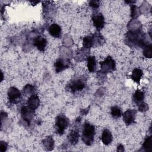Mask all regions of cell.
Segmentation results:
<instances>
[{
    "label": "cell",
    "mask_w": 152,
    "mask_h": 152,
    "mask_svg": "<svg viewBox=\"0 0 152 152\" xmlns=\"http://www.w3.org/2000/svg\"><path fill=\"white\" fill-rule=\"evenodd\" d=\"M125 41L131 47L137 46L142 48L151 43H147L145 39V35L139 30L129 31L126 33Z\"/></svg>",
    "instance_id": "cell-1"
},
{
    "label": "cell",
    "mask_w": 152,
    "mask_h": 152,
    "mask_svg": "<svg viewBox=\"0 0 152 152\" xmlns=\"http://www.w3.org/2000/svg\"><path fill=\"white\" fill-rule=\"evenodd\" d=\"M95 134V127L90 123L85 122L83 125L81 136L83 142L87 145H91L94 141Z\"/></svg>",
    "instance_id": "cell-2"
},
{
    "label": "cell",
    "mask_w": 152,
    "mask_h": 152,
    "mask_svg": "<svg viewBox=\"0 0 152 152\" xmlns=\"http://www.w3.org/2000/svg\"><path fill=\"white\" fill-rule=\"evenodd\" d=\"M87 79L84 76L77 77L72 79L67 85V87L72 93L84 90L86 86Z\"/></svg>",
    "instance_id": "cell-3"
},
{
    "label": "cell",
    "mask_w": 152,
    "mask_h": 152,
    "mask_svg": "<svg viewBox=\"0 0 152 152\" xmlns=\"http://www.w3.org/2000/svg\"><path fill=\"white\" fill-rule=\"evenodd\" d=\"M104 43V39L99 33L84 37L83 40V46L84 49H90L93 46L100 45Z\"/></svg>",
    "instance_id": "cell-4"
},
{
    "label": "cell",
    "mask_w": 152,
    "mask_h": 152,
    "mask_svg": "<svg viewBox=\"0 0 152 152\" xmlns=\"http://www.w3.org/2000/svg\"><path fill=\"white\" fill-rule=\"evenodd\" d=\"M69 124V119L64 114H60L55 119V131L56 134L61 135L65 132Z\"/></svg>",
    "instance_id": "cell-5"
},
{
    "label": "cell",
    "mask_w": 152,
    "mask_h": 152,
    "mask_svg": "<svg viewBox=\"0 0 152 152\" xmlns=\"http://www.w3.org/2000/svg\"><path fill=\"white\" fill-rule=\"evenodd\" d=\"M100 65V72L103 74H107L114 71L116 69V64L113 58L108 56L104 61L99 62Z\"/></svg>",
    "instance_id": "cell-6"
},
{
    "label": "cell",
    "mask_w": 152,
    "mask_h": 152,
    "mask_svg": "<svg viewBox=\"0 0 152 152\" xmlns=\"http://www.w3.org/2000/svg\"><path fill=\"white\" fill-rule=\"evenodd\" d=\"M7 95L9 102L12 104H17L21 100V93L20 90L15 87L9 88Z\"/></svg>",
    "instance_id": "cell-7"
},
{
    "label": "cell",
    "mask_w": 152,
    "mask_h": 152,
    "mask_svg": "<svg viewBox=\"0 0 152 152\" xmlns=\"http://www.w3.org/2000/svg\"><path fill=\"white\" fill-rule=\"evenodd\" d=\"M21 115L23 122L29 126L34 116V110L28 106H23L21 109Z\"/></svg>",
    "instance_id": "cell-8"
},
{
    "label": "cell",
    "mask_w": 152,
    "mask_h": 152,
    "mask_svg": "<svg viewBox=\"0 0 152 152\" xmlns=\"http://www.w3.org/2000/svg\"><path fill=\"white\" fill-rule=\"evenodd\" d=\"M91 20L94 27L97 30H100L104 26V18L102 13L96 12L93 14Z\"/></svg>",
    "instance_id": "cell-9"
},
{
    "label": "cell",
    "mask_w": 152,
    "mask_h": 152,
    "mask_svg": "<svg viewBox=\"0 0 152 152\" xmlns=\"http://www.w3.org/2000/svg\"><path fill=\"white\" fill-rule=\"evenodd\" d=\"M136 111L133 109H128L123 114V121L126 125H130L135 121Z\"/></svg>",
    "instance_id": "cell-10"
},
{
    "label": "cell",
    "mask_w": 152,
    "mask_h": 152,
    "mask_svg": "<svg viewBox=\"0 0 152 152\" xmlns=\"http://www.w3.org/2000/svg\"><path fill=\"white\" fill-rule=\"evenodd\" d=\"M69 61L68 59H64L62 58H58L56 60L54 66L55 68V71L57 73H59L67 68L69 67Z\"/></svg>",
    "instance_id": "cell-11"
},
{
    "label": "cell",
    "mask_w": 152,
    "mask_h": 152,
    "mask_svg": "<svg viewBox=\"0 0 152 152\" xmlns=\"http://www.w3.org/2000/svg\"><path fill=\"white\" fill-rule=\"evenodd\" d=\"M33 45L39 51L43 52L47 46V40L45 37L37 36L33 40Z\"/></svg>",
    "instance_id": "cell-12"
},
{
    "label": "cell",
    "mask_w": 152,
    "mask_h": 152,
    "mask_svg": "<svg viewBox=\"0 0 152 152\" xmlns=\"http://www.w3.org/2000/svg\"><path fill=\"white\" fill-rule=\"evenodd\" d=\"M40 104V100L37 94H33L29 97L27 100V106L33 110L36 109Z\"/></svg>",
    "instance_id": "cell-13"
},
{
    "label": "cell",
    "mask_w": 152,
    "mask_h": 152,
    "mask_svg": "<svg viewBox=\"0 0 152 152\" xmlns=\"http://www.w3.org/2000/svg\"><path fill=\"white\" fill-rule=\"evenodd\" d=\"M49 33L52 36L59 38L61 34V28L56 23L52 24L49 27Z\"/></svg>",
    "instance_id": "cell-14"
},
{
    "label": "cell",
    "mask_w": 152,
    "mask_h": 152,
    "mask_svg": "<svg viewBox=\"0 0 152 152\" xmlns=\"http://www.w3.org/2000/svg\"><path fill=\"white\" fill-rule=\"evenodd\" d=\"M101 139H102V142L104 145H107L110 144L113 140V137L110 131L107 129H104L102 134Z\"/></svg>",
    "instance_id": "cell-15"
},
{
    "label": "cell",
    "mask_w": 152,
    "mask_h": 152,
    "mask_svg": "<svg viewBox=\"0 0 152 152\" xmlns=\"http://www.w3.org/2000/svg\"><path fill=\"white\" fill-rule=\"evenodd\" d=\"M79 137L80 134L78 131L77 129H72L68 135V140L72 145H75L78 141Z\"/></svg>",
    "instance_id": "cell-16"
},
{
    "label": "cell",
    "mask_w": 152,
    "mask_h": 152,
    "mask_svg": "<svg viewBox=\"0 0 152 152\" xmlns=\"http://www.w3.org/2000/svg\"><path fill=\"white\" fill-rule=\"evenodd\" d=\"M87 68L90 72H94L96 69V60L94 56L87 57Z\"/></svg>",
    "instance_id": "cell-17"
},
{
    "label": "cell",
    "mask_w": 152,
    "mask_h": 152,
    "mask_svg": "<svg viewBox=\"0 0 152 152\" xmlns=\"http://www.w3.org/2000/svg\"><path fill=\"white\" fill-rule=\"evenodd\" d=\"M142 74H143V73H142V71L141 69H140L139 68H135L132 71V75H131V78L134 82H135L139 84L140 83L141 78L142 76Z\"/></svg>",
    "instance_id": "cell-18"
},
{
    "label": "cell",
    "mask_w": 152,
    "mask_h": 152,
    "mask_svg": "<svg viewBox=\"0 0 152 152\" xmlns=\"http://www.w3.org/2000/svg\"><path fill=\"white\" fill-rule=\"evenodd\" d=\"M144 99V93L140 90H137L133 95V100L137 103H140L142 102Z\"/></svg>",
    "instance_id": "cell-19"
},
{
    "label": "cell",
    "mask_w": 152,
    "mask_h": 152,
    "mask_svg": "<svg viewBox=\"0 0 152 152\" xmlns=\"http://www.w3.org/2000/svg\"><path fill=\"white\" fill-rule=\"evenodd\" d=\"M142 147L146 151H151L152 148V137L148 136L144 140Z\"/></svg>",
    "instance_id": "cell-20"
},
{
    "label": "cell",
    "mask_w": 152,
    "mask_h": 152,
    "mask_svg": "<svg viewBox=\"0 0 152 152\" xmlns=\"http://www.w3.org/2000/svg\"><path fill=\"white\" fill-rule=\"evenodd\" d=\"M43 144L47 150H51L53 148L54 141L52 137H48L43 141Z\"/></svg>",
    "instance_id": "cell-21"
},
{
    "label": "cell",
    "mask_w": 152,
    "mask_h": 152,
    "mask_svg": "<svg viewBox=\"0 0 152 152\" xmlns=\"http://www.w3.org/2000/svg\"><path fill=\"white\" fill-rule=\"evenodd\" d=\"M34 91H35L34 87L30 84L26 85L23 88V92L25 94V96H30L34 94Z\"/></svg>",
    "instance_id": "cell-22"
},
{
    "label": "cell",
    "mask_w": 152,
    "mask_h": 152,
    "mask_svg": "<svg viewBox=\"0 0 152 152\" xmlns=\"http://www.w3.org/2000/svg\"><path fill=\"white\" fill-rule=\"evenodd\" d=\"M110 113L113 118H118L122 115L121 109L118 106H112L110 109Z\"/></svg>",
    "instance_id": "cell-23"
},
{
    "label": "cell",
    "mask_w": 152,
    "mask_h": 152,
    "mask_svg": "<svg viewBox=\"0 0 152 152\" xmlns=\"http://www.w3.org/2000/svg\"><path fill=\"white\" fill-rule=\"evenodd\" d=\"M151 52H152V46L151 43L145 46L144 48H143V55L145 57L151 58Z\"/></svg>",
    "instance_id": "cell-24"
},
{
    "label": "cell",
    "mask_w": 152,
    "mask_h": 152,
    "mask_svg": "<svg viewBox=\"0 0 152 152\" xmlns=\"http://www.w3.org/2000/svg\"><path fill=\"white\" fill-rule=\"evenodd\" d=\"M139 10H138V8L133 5L131 6V16L133 18H137L138 16Z\"/></svg>",
    "instance_id": "cell-25"
},
{
    "label": "cell",
    "mask_w": 152,
    "mask_h": 152,
    "mask_svg": "<svg viewBox=\"0 0 152 152\" xmlns=\"http://www.w3.org/2000/svg\"><path fill=\"white\" fill-rule=\"evenodd\" d=\"M148 110V106L147 103H144V102H141L139 104V106H138V110L139 111L144 112H145Z\"/></svg>",
    "instance_id": "cell-26"
},
{
    "label": "cell",
    "mask_w": 152,
    "mask_h": 152,
    "mask_svg": "<svg viewBox=\"0 0 152 152\" xmlns=\"http://www.w3.org/2000/svg\"><path fill=\"white\" fill-rule=\"evenodd\" d=\"M100 5V1H96V0H93V1H89V5L93 8V9H97L99 8Z\"/></svg>",
    "instance_id": "cell-27"
},
{
    "label": "cell",
    "mask_w": 152,
    "mask_h": 152,
    "mask_svg": "<svg viewBox=\"0 0 152 152\" xmlns=\"http://www.w3.org/2000/svg\"><path fill=\"white\" fill-rule=\"evenodd\" d=\"M8 147V143L1 141L0 142V151L1 152H4L7 150Z\"/></svg>",
    "instance_id": "cell-28"
},
{
    "label": "cell",
    "mask_w": 152,
    "mask_h": 152,
    "mask_svg": "<svg viewBox=\"0 0 152 152\" xmlns=\"http://www.w3.org/2000/svg\"><path fill=\"white\" fill-rule=\"evenodd\" d=\"M117 151H124V146H123L122 145H121V144H119V145L118 146Z\"/></svg>",
    "instance_id": "cell-29"
},
{
    "label": "cell",
    "mask_w": 152,
    "mask_h": 152,
    "mask_svg": "<svg viewBox=\"0 0 152 152\" xmlns=\"http://www.w3.org/2000/svg\"><path fill=\"white\" fill-rule=\"evenodd\" d=\"M30 2L32 4V5H36L37 3L39 2V1H30Z\"/></svg>",
    "instance_id": "cell-30"
}]
</instances>
